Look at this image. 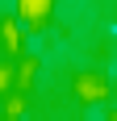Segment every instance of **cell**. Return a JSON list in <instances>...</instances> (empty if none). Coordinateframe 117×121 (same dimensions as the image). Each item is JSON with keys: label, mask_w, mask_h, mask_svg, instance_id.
Wrapping results in <instances>:
<instances>
[{"label": "cell", "mask_w": 117, "mask_h": 121, "mask_svg": "<svg viewBox=\"0 0 117 121\" xmlns=\"http://www.w3.org/2000/svg\"><path fill=\"white\" fill-rule=\"evenodd\" d=\"M29 13H42V0H29Z\"/></svg>", "instance_id": "cell-1"}]
</instances>
